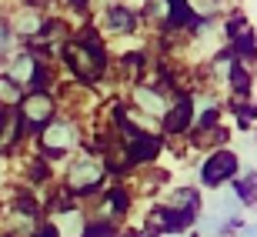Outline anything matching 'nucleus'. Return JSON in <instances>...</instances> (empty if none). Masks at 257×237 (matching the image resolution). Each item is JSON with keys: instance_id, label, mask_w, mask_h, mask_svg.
Instances as JSON below:
<instances>
[{"instance_id": "nucleus-1", "label": "nucleus", "mask_w": 257, "mask_h": 237, "mask_svg": "<svg viewBox=\"0 0 257 237\" xmlns=\"http://www.w3.org/2000/svg\"><path fill=\"white\" fill-rule=\"evenodd\" d=\"M67 60H70V67L77 70V77H84V80L100 77L104 57H100V50H97L94 44H70V47H67Z\"/></svg>"}, {"instance_id": "nucleus-2", "label": "nucleus", "mask_w": 257, "mask_h": 237, "mask_svg": "<svg viewBox=\"0 0 257 237\" xmlns=\"http://www.w3.org/2000/svg\"><path fill=\"white\" fill-rule=\"evenodd\" d=\"M237 171V157L227 151H220V154H210V161L204 164V180L207 184H220L224 177H230V174Z\"/></svg>"}, {"instance_id": "nucleus-3", "label": "nucleus", "mask_w": 257, "mask_h": 237, "mask_svg": "<svg viewBox=\"0 0 257 237\" xmlns=\"http://www.w3.org/2000/svg\"><path fill=\"white\" fill-rule=\"evenodd\" d=\"M50 114H54V100H50L47 94H34L24 100V121L34 124V127H40V124H47Z\"/></svg>"}, {"instance_id": "nucleus-4", "label": "nucleus", "mask_w": 257, "mask_h": 237, "mask_svg": "<svg viewBox=\"0 0 257 237\" xmlns=\"http://www.w3.org/2000/svg\"><path fill=\"white\" fill-rule=\"evenodd\" d=\"M97 180H100V167H97V164H90V161L77 164L74 171H70V187H74V190H87V187H94Z\"/></svg>"}, {"instance_id": "nucleus-5", "label": "nucleus", "mask_w": 257, "mask_h": 237, "mask_svg": "<svg viewBox=\"0 0 257 237\" xmlns=\"http://www.w3.org/2000/svg\"><path fill=\"white\" fill-rule=\"evenodd\" d=\"M10 80H14V84H34V80H37V60L30 57H20L17 64H14V70H10Z\"/></svg>"}, {"instance_id": "nucleus-6", "label": "nucleus", "mask_w": 257, "mask_h": 237, "mask_svg": "<svg viewBox=\"0 0 257 237\" xmlns=\"http://www.w3.org/2000/svg\"><path fill=\"white\" fill-rule=\"evenodd\" d=\"M70 124H50L47 131H44V144L47 147H54V151H64L67 144H70Z\"/></svg>"}, {"instance_id": "nucleus-7", "label": "nucleus", "mask_w": 257, "mask_h": 237, "mask_svg": "<svg viewBox=\"0 0 257 237\" xmlns=\"http://www.w3.org/2000/svg\"><path fill=\"white\" fill-rule=\"evenodd\" d=\"M134 97H137V104H141L147 114H161L164 107H167V104H164V97L157 94V90H147V87H141Z\"/></svg>"}, {"instance_id": "nucleus-8", "label": "nucleus", "mask_w": 257, "mask_h": 237, "mask_svg": "<svg viewBox=\"0 0 257 237\" xmlns=\"http://www.w3.org/2000/svg\"><path fill=\"white\" fill-rule=\"evenodd\" d=\"M191 124V100H181L174 107V114L167 117V131H184Z\"/></svg>"}, {"instance_id": "nucleus-9", "label": "nucleus", "mask_w": 257, "mask_h": 237, "mask_svg": "<svg viewBox=\"0 0 257 237\" xmlns=\"http://www.w3.org/2000/svg\"><path fill=\"white\" fill-rule=\"evenodd\" d=\"M167 20H174V24H191V7H184V0H171Z\"/></svg>"}, {"instance_id": "nucleus-10", "label": "nucleus", "mask_w": 257, "mask_h": 237, "mask_svg": "<svg viewBox=\"0 0 257 237\" xmlns=\"http://www.w3.org/2000/svg\"><path fill=\"white\" fill-rule=\"evenodd\" d=\"M131 27H134V17L127 10H114V14H110V30L120 34V30H131Z\"/></svg>"}, {"instance_id": "nucleus-11", "label": "nucleus", "mask_w": 257, "mask_h": 237, "mask_svg": "<svg viewBox=\"0 0 257 237\" xmlns=\"http://www.w3.org/2000/svg\"><path fill=\"white\" fill-rule=\"evenodd\" d=\"M154 154H157V144H154L151 137H144V141H137V147H134V161H147Z\"/></svg>"}, {"instance_id": "nucleus-12", "label": "nucleus", "mask_w": 257, "mask_h": 237, "mask_svg": "<svg viewBox=\"0 0 257 237\" xmlns=\"http://www.w3.org/2000/svg\"><path fill=\"white\" fill-rule=\"evenodd\" d=\"M60 230H67L70 237H77L80 230H84V220L77 217V214H64V220H60Z\"/></svg>"}, {"instance_id": "nucleus-13", "label": "nucleus", "mask_w": 257, "mask_h": 237, "mask_svg": "<svg viewBox=\"0 0 257 237\" xmlns=\"http://www.w3.org/2000/svg\"><path fill=\"white\" fill-rule=\"evenodd\" d=\"M24 34H37L40 30V20H37V14H20V24H17Z\"/></svg>"}, {"instance_id": "nucleus-14", "label": "nucleus", "mask_w": 257, "mask_h": 237, "mask_svg": "<svg viewBox=\"0 0 257 237\" xmlns=\"http://www.w3.org/2000/svg\"><path fill=\"white\" fill-rule=\"evenodd\" d=\"M151 14L154 17H167L171 14V4L167 0H151Z\"/></svg>"}, {"instance_id": "nucleus-15", "label": "nucleus", "mask_w": 257, "mask_h": 237, "mask_svg": "<svg viewBox=\"0 0 257 237\" xmlns=\"http://www.w3.org/2000/svg\"><path fill=\"white\" fill-rule=\"evenodd\" d=\"M217 4V0H191V7H197V10H210Z\"/></svg>"}, {"instance_id": "nucleus-16", "label": "nucleus", "mask_w": 257, "mask_h": 237, "mask_svg": "<svg viewBox=\"0 0 257 237\" xmlns=\"http://www.w3.org/2000/svg\"><path fill=\"white\" fill-rule=\"evenodd\" d=\"M0 94L7 97V100H14V87H10V84H0Z\"/></svg>"}, {"instance_id": "nucleus-17", "label": "nucleus", "mask_w": 257, "mask_h": 237, "mask_svg": "<svg viewBox=\"0 0 257 237\" xmlns=\"http://www.w3.org/2000/svg\"><path fill=\"white\" fill-rule=\"evenodd\" d=\"M7 47V27H4V24H0V50Z\"/></svg>"}, {"instance_id": "nucleus-18", "label": "nucleus", "mask_w": 257, "mask_h": 237, "mask_svg": "<svg viewBox=\"0 0 257 237\" xmlns=\"http://www.w3.org/2000/svg\"><path fill=\"white\" fill-rule=\"evenodd\" d=\"M240 237H257V227H250V230H244Z\"/></svg>"}]
</instances>
